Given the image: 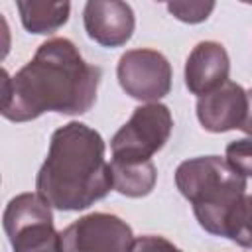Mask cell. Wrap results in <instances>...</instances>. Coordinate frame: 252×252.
<instances>
[{
  "mask_svg": "<svg viewBox=\"0 0 252 252\" xmlns=\"http://www.w3.org/2000/svg\"><path fill=\"white\" fill-rule=\"evenodd\" d=\"M246 98H248V112H246V118H244V124H242V130L252 134V89L246 93Z\"/></svg>",
  "mask_w": 252,
  "mask_h": 252,
  "instance_id": "9a60e30c",
  "label": "cell"
},
{
  "mask_svg": "<svg viewBox=\"0 0 252 252\" xmlns=\"http://www.w3.org/2000/svg\"><path fill=\"white\" fill-rule=\"evenodd\" d=\"M171 132V114L163 104H148L134 110L112 138V161L144 163L167 142Z\"/></svg>",
  "mask_w": 252,
  "mask_h": 252,
  "instance_id": "5b68a950",
  "label": "cell"
},
{
  "mask_svg": "<svg viewBox=\"0 0 252 252\" xmlns=\"http://www.w3.org/2000/svg\"><path fill=\"white\" fill-rule=\"evenodd\" d=\"M4 230L14 252H63L61 232L53 228L49 203L39 195L14 197L4 211Z\"/></svg>",
  "mask_w": 252,
  "mask_h": 252,
  "instance_id": "277c9868",
  "label": "cell"
},
{
  "mask_svg": "<svg viewBox=\"0 0 252 252\" xmlns=\"http://www.w3.org/2000/svg\"><path fill=\"white\" fill-rule=\"evenodd\" d=\"M37 195L61 211L87 209L112 187V169L104 161L98 132L71 122L51 136L47 159L37 173Z\"/></svg>",
  "mask_w": 252,
  "mask_h": 252,
  "instance_id": "7a4b0ae2",
  "label": "cell"
},
{
  "mask_svg": "<svg viewBox=\"0 0 252 252\" xmlns=\"http://www.w3.org/2000/svg\"><path fill=\"white\" fill-rule=\"evenodd\" d=\"M132 252H181L161 236H142L134 240Z\"/></svg>",
  "mask_w": 252,
  "mask_h": 252,
  "instance_id": "5bb4252c",
  "label": "cell"
},
{
  "mask_svg": "<svg viewBox=\"0 0 252 252\" xmlns=\"http://www.w3.org/2000/svg\"><path fill=\"white\" fill-rule=\"evenodd\" d=\"M85 28L91 39L100 45H122L134 30V16L122 2H89L85 8Z\"/></svg>",
  "mask_w": 252,
  "mask_h": 252,
  "instance_id": "9c48e42d",
  "label": "cell"
},
{
  "mask_svg": "<svg viewBox=\"0 0 252 252\" xmlns=\"http://www.w3.org/2000/svg\"><path fill=\"white\" fill-rule=\"evenodd\" d=\"M179 191L193 203L199 224L217 236L224 234L228 213L244 197L246 177L217 156L187 159L177 167Z\"/></svg>",
  "mask_w": 252,
  "mask_h": 252,
  "instance_id": "3957f363",
  "label": "cell"
},
{
  "mask_svg": "<svg viewBox=\"0 0 252 252\" xmlns=\"http://www.w3.org/2000/svg\"><path fill=\"white\" fill-rule=\"evenodd\" d=\"M118 79L130 96L140 100H154L167 94L171 71L163 55L150 49H138L120 57Z\"/></svg>",
  "mask_w": 252,
  "mask_h": 252,
  "instance_id": "52a82bcc",
  "label": "cell"
},
{
  "mask_svg": "<svg viewBox=\"0 0 252 252\" xmlns=\"http://www.w3.org/2000/svg\"><path fill=\"white\" fill-rule=\"evenodd\" d=\"M244 248H252V197H242L226 217L224 234Z\"/></svg>",
  "mask_w": 252,
  "mask_h": 252,
  "instance_id": "7c38bea8",
  "label": "cell"
},
{
  "mask_svg": "<svg viewBox=\"0 0 252 252\" xmlns=\"http://www.w3.org/2000/svg\"><path fill=\"white\" fill-rule=\"evenodd\" d=\"M100 75V67L85 63L69 39L45 41L12 79L2 71V116L24 122L47 110L87 112L96 98Z\"/></svg>",
  "mask_w": 252,
  "mask_h": 252,
  "instance_id": "6da1fadb",
  "label": "cell"
},
{
  "mask_svg": "<svg viewBox=\"0 0 252 252\" xmlns=\"http://www.w3.org/2000/svg\"><path fill=\"white\" fill-rule=\"evenodd\" d=\"M63 252H132V228L114 215L93 213L61 232Z\"/></svg>",
  "mask_w": 252,
  "mask_h": 252,
  "instance_id": "8992f818",
  "label": "cell"
},
{
  "mask_svg": "<svg viewBox=\"0 0 252 252\" xmlns=\"http://www.w3.org/2000/svg\"><path fill=\"white\" fill-rule=\"evenodd\" d=\"M114 189L128 197L148 195L156 181V167L152 161L144 163H116L110 161Z\"/></svg>",
  "mask_w": 252,
  "mask_h": 252,
  "instance_id": "8fae6325",
  "label": "cell"
},
{
  "mask_svg": "<svg viewBox=\"0 0 252 252\" xmlns=\"http://www.w3.org/2000/svg\"><path fill=\"white\" fill-rule=\"evenodd\" d=\"M248 112V98L242 87L226 81L215 93L205 94L197 102V114L203 128L211 132H224L242 128Z\"/></svg>",
  "mask_w": 252,
  "mask_h": 252,
  "instance_id": "ba28073f",
  "label": "cell"
},
{
  "mask_svg": "<svg viewBox=\"0 0 252 252\" xmlns=\"http://www.w3.org/2000/svg\"><path fill=\"white\" fill-rule=\"evenodd\" d=\"M226 161L244 177L252 175V140H236L228 144Z\"/></svg>",
  "mask_w": 252,
  "mask_h": 252,
  "instance_id": "4fadbf2b",
  "label": "cell"
},
{
  "mask_svg": "<svg viewBox=\"0 0 252 252\" xmlns=\"http://www.w3.org/2000/svg\"><path fill=\"white\" fill-rule=\"evenodd\" d=\"M228 77V57L222 45L215 41L199 43L185 67V83L195 94H209V91L219 89Z\"/></svg>",
  "mask_w": 252,
  "mask_h": 252,
  "instance_id": "30bf717a",
  "label": "cell"
}]
</instances>
